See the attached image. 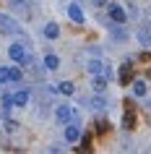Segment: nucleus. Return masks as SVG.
<instances>
[{
	"label": "nucleus",
	"mask_w": 151,
	"mask_h": 154,
	"mask_svg": "<svg viewBox=\"0 0 151 154\" xmlns=\"http://www.w3.org/2000/svg\"><path fill=\"white\" fill-rule=\"evenodd\" d=\"M107 13H110V21H112V24H117V26H122V24L128 21L125 8L117 5V3H110V5H107Z\"/></svg>",
	"instance_id": "f257e3e1"
},
{
	"label": "nucleus",
	"mask_w": 151,
	"mask_h": 154,
	"mask_svg": "<svg viewBox=\"0 0 151 154\" xmlns=\"http://www.w3.org/2000/svg\"><path fill=\"white\" fill-rule=\"evenodd\" d=\"M55 118H57L60 125H65V123H71L73 118H76V112H73L71 105H57V107H55Z\"/></svg>",
	"instance_id": "f03ea898"
},
{
	"label": "nucleus",
	"mask_w": 151,
	"mask_h": 154,
	"mask_svg": "<svg viewBox=\"0 0 151 154\" xmlns=\"http://www.w3.org/2000/svg\"><path fill=\"white\" fill-rule=\"evenodd\" d=\"M24 55H26V47L21 45V42H13V45L8 47V57L13 60V63H18V65H21V60H24Z\"/></svg>",
	"instance_id": "7ed1b4c3"
},
{
	"label": "nucleus",
	"mask_w": 151,
	"mask_h": 154,
	"mask_svg": "<svg viewBox=\"0 0 151 154\" xmlns=\"http://www.w3.org/2000/svg\"><path fill=\"white\" fill-rule=\"evenodd\" d=\"M107 81H110V79H107L104 73H94V79H91V89H94L96 94H104V91H107Z\"/></svg>",
	"instance_id": "20e7f679"
},
{
	"label": "nucleus",
	"mask_w": 151,
	"mask_h": 154,
	"mask_svg": "<svg viewBox=\"0 0 151 154\" xmlns=\"http://www.w3.org/2000/svg\"><path fill=\"white\" fill-rule=\"evenodd\" d=\"M0 32H5V34H18V24H13V18H11V16L0 13Z\"/></svg>",
	"instance_id": "39448f33"
},
{
	"label": "nucleus",
	"mask_w": 151,
	"mask_h": 154,
	"mask_svg": "<svg viewBox=\"0 0 151 154\" xmlns=\"http://www.w3.org/2000/svg\"><path fill=\"white\" fill-rule=\"evenodd\" d=\"M11 97H13V107H26L29 99H32V91L29 89H18L16 94H11Z\"/></svg>",
	"instance_id": "423d86ee"
},
{
	"label": "nucleus",
	"mask_w": 151,
	"mask_h": 154,
	"mask_svg": "<svg viewBox=\"0 0 151 154\" xmlns=\"http://www.w3.org/2000/svg\"><path fill=\"white\" fill-rule=\"evenodd\" d=\"M78 136H81V128H78V123H65V141L68 144H73V141H78Z\"/></svg>",
	"instance_id": "0eeeda50"
},
{
	"label": "nucleus",
	"mask_w": 151,
	"mask_h": 154,
	"mask_svg": "<svg viewBox=\"0 0 151 154\" xmlns=\"http://www.w3.org/2000/svg\"><path fill=\"white\" fill-rule=\"evenodd\" d=\"M68 18H71L73 24H83V21H86V18H83V11H81L78 3H71V5H68Z\"/></svg>",
	"instance_id": "6e6552de"
},
{
	"label": "nucleus",
	"mask_w": 151,
	"mask_h": 154,
	"mask_svg": "<svg viewBox=\"0 0 151 154\" xmlns=\"http://www.w3.org/2000/svg\"><path fill=\"white\" fill-rule=\"evenodd\" d=\"M135 37H138V42H141L143 47H151V26H138Z\"/></svg>",
	"instance_id": "1a4fd4ad"
},
{
	"label": "nucleus",
	"mask_w": 151,
	"mask_h": 154,
	"mask_svg": "<svg viewBox=\"0 0 151 154\" xmlns=\"http://www.w3.org/2000/svg\"><path fill=\"white\" fill-rule=\"evenodd\" d=\"M42 63H44V71L55 73L57 68H60V57H57V55H52V52H50V55H44V60H42Z\"/></svg>",
	"instance_id": "9d476101"
},
{
	"label": "nucleus",
	"mask_w": 151,
	"mask_h": 154,
	"mask_svg": "<svg viewBox=\"0 0 151 154\" xmlns=\"http://www.w3.org/2000/svg\"><path fill=\"white\" fill-rule=\"evenodd\" d=\"M44 37H47V39H57V37H60V26H57L55 21H47V24H44Z\"/></svg>",
	"instance_id": "9b49d317"
},
{
	"label": "nucleus",
	"mask_w": 151,
	"mask_h": 154,
	"mask_svg": "<svg viewBox=\"0 0 151 154\" xmlns=\"http://www.w3.org/2000/svg\"><path fill=\"white\" fill-rule=\"evenodd\" d=\"M86 71L91 73V76H94V73H102L104 71V63H102V60H96V57H91V60L86 63Z\"/></svg>",
	"instance_id": "f8f14e48"
},
{
	"label": "nucleus",
	"mask_w": 151,
	"mask_h": 154,
	"mask_svg": "<svg viewBox=\"0 0 151 154\" xmlns=\"http://www.w3.org/2000/svg\"><path fill=\"white\" fill-rule=\"evenodd\" d=\"M55 91H60L63 97H71L73 91H76V86H73L71 81H60V84H57V86H55Z\"/></svg>",
	"instance_id": "ddd939ff"
},
{
	"label": "nucleus",
	"mask_w": 151,
	"mask_h": 154,
	"mask_svg": "<svg viewBox=\"0 0 151 154\" xmlns=\"http://www.w3.org/2000/svg\"><path fill=\"white\" fill-rule=\"evenodd\" d=\"M86 105H89V107H94V110H104V107H107V99H104L102 94H96V97H91V99H89Z\"/></svg>",
	"instance_id": "4468645a"
},
{
	"label": "nucleus",
	"mask_w": 151,
	"mask_h": 154,
	"mask_svg": "<svg viewBox=\"0 0 151 154\" xmlns=\"http://www.w3.org/2000/svg\"><path fill=\"white\" fill-rule=\"evenodd\" d=\"M133 94H135V97H146V94H149L146 81H133Z\"/></svg>",
	"instance_id": "2eb2a0df"
},
{
	"label": "nucleus",
	"mask_w": 151,
	"mask_h": 154,
	"mask_svg": "<svg viewBox=\"0 0 151 154\" xmlns=\"http://www.w3.org/2000/svg\"><path fill=\"white\" fill-rule=\"evenodd\" d=\"M8 81H13V84H21V81H24L21 68H8Z\"/></svg>",
	"instance_id": "dca6fc26"
},
{
	"label": "nucleus",
	"mask_w": 151,
	"mask_h": 154,
	"mask_svg": "<svg viewBox=\"0 0 151 154\" xmlns=\"http://www.w3.org/2000/svg\"><path fill=\"white\" fill-rule=\"evenodd\" d=\"M11 107H13V97L11 94H3V115H8Z\"/></svg>",
	"instance_id": "f3484780"
},
{
	"label": "nucleus",
	"mask_w": 151,
	"mask_h": 154,
	"mask_svg": "<svg viewBox=\"0 0 151 154\" xmlns=\"http://www.w3.org/2000/svg\"><path fill=\"white\" fill-rule=\"evenodd\" d=\"M78 141H81V146H78L81 152H86V149H91V138H89V136H78Z\"/></svg>",
	"instance_id": "a211bd4d"
},
{
	"label": "nucleus",
	"mask_w": 151,
	"mask_h": 154,
	"mask_svg": "<svg viewBox=\"0 0 151 154\" xmlns=\"http://www.w3.org/2000/svg\"><path fill=\"white\" fill-rule=\"evenodd\" d=\"M3 128H5V131H16V128H18V123H16V120H11V118H5Z\"/></svg>",
	"instance_id": "6ab92c4d"
},
{
	"label": "nucleus",
	"mask_w": 151,
	"mask_h": 154,
	"mask_svg": "<svg viewBox=\"0 0 151 154\" xmlns=\"http://www.w3.org/2000/svg\"><path fill=\"white\" fill-rule=\"evenodd\" d=\"M122 128H128V131L133 128V115H130V112H128L125 118H122Z\"/></svg>",
	"instance_id": "aec40b11"
},
{
	"label": "nucleus",
	"mask_w": 151,
	"mask_h": 154,
	"mask_svg": "<svg viewBox=\"0 0 151 154\" xmlns=\"http://www.w3.org/2000/svg\"><path fill=\"white\" fill-rule=\"evenodd\" d=\"M0 84H8V68L0 65Z\"/></svg>",
	"instance_id": "412c9836"
},
{
	"label": "nucleus",
	"mask_w": 151,
	"mask_h": 154,
	"mask_svg": "<svg viewBox=\"0 0 151 154\" xmlns=\"http://www.w3.org/2000/svg\"><path fill=\"white\" fill-rule=\"evenodd\" d=\"M91 3H94L96 8H102V5H107V0H91Z\"/></svg>",
	"instance_id": "4be33fe9"
},
{
	"label": "nucleus",
	"mask_w": 151,
	"mask_h": 154,
	"mask_svg": "<svg viewBox=\"0 0 151 154\" xmlns=\"http://www.w3.org/2000/svg\"><path fill=\"white\" fill-rule=\"evenodd\" d=\"M21 3H24V0H13V5H21Z\"/></svg>",
	"instance_id": "5701e85b"
}]
</instances>
